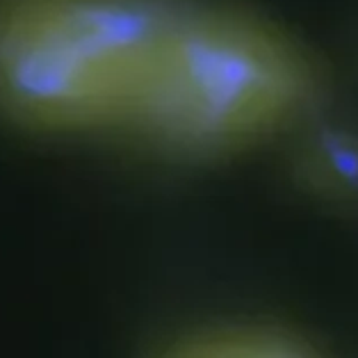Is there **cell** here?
Segmentation results:
<instances>
[{"mask_svg":"<svg viewBox=\"0 0 358 358\" xmlns=\"http://www.w3.org/2000/svg\"><path fill=\"white\" fill-rule=\"evenodd\" d=\"M313 90L310 66L281 32L182 3L124 133L178 155L224 153L285 128Z\"/></svg>","mask_w":358,"mask_h":358,"instance_id":"2","label":"cell"},{"mask_svg":"<svg viewBox=\"0 0 358 358\" xmlns=\"http://www.w3.org/2000/svg\"><path fill=\"white\" fill-rule=\"evenodd\" d=\"M182 0H0V112L124 133Z\"/></svg>","mask_w":358,"mask_h":358,"instance_id":"1","label":"cell"},{"mask_svg":"<svg viewBox=\"0 0 358 358\" xmlns=\"http://www.w3.org/2000/svg\"><path fill=\"white\" fill-rule=\"evenodd\" d=\"M173 358H299L283 347L247 340H215L185 347Z\"/></svg>","mask_w":358,"mask_h":358,"instance_id":"4","label":"cell"},{"mask_svg":"<svg viewBox=\"0 0 358 358\" xmlns=\"http://www.w3.org/2000/svg\"><path fill=\"white\" fill-rule=\"evenodd\" d=\"M306 169L324 187L358 189V137L324 133L308 146Z\"/></svg>","mask_w":358,"mask_h":358,"instance_id":"3","label":"cell"}]
</instances>
